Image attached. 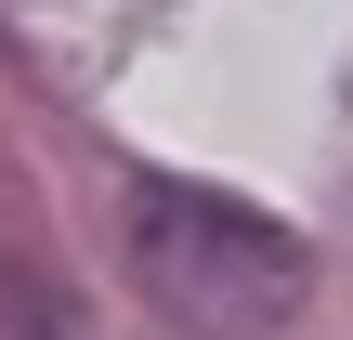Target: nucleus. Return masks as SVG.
<instances>
[{"label": "nucleus", "mask_w": 353, "mask_h": 340, "mask_svg": "<svg viewBox=\"0 0 353 340\" xmlns=\"http://www.w3.org/2000/svg\"><path fill=\"white\" fill-rule=\"evenodd\" d=\"M131 275H144V301L170 328H196V340H275L314 301V249L288 223H262L223 183H170V170L131 183Z\"/></svg>", "instance_id": "1"}, {"label": "nucleus", "mask_w": 353, "mask_h": 340, "mask_svg": "<svg viewBox=\"0 0 353 340\" xmlns=\"http://www.w3.org/2000/svg\"><path fill=\"white\" fill-rule=\"evenodd\" d=\"M0 340H79L65 288H52L39 262H0Z\"/></svg>", "instance_id": "2"}]
</instances>
